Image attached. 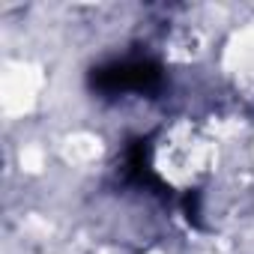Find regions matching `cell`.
<instances>
[{
	"label": "cell",
	"instance_id": "1",
	"mask_svg": "<svg viewBox=\"0 0 254 254\" xmlns=\"http://www.w3.org/2000/svg\"><path fill=\"white\" fill-rule=\"evenodd\" d=\"M245 156H248V171H251V180H254V129H251V138H248V150H245Z\"/></svg>",
	"mask_w": 254,
	"mask_h": 254
}]
</instances>
